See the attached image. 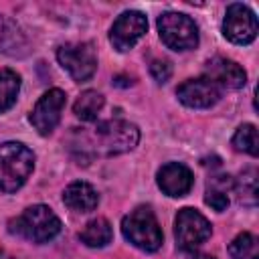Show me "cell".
<instances>
[{"mask_svg":"<svg viewBox=\"0 0 259 259\" xmlns=\"http://www.w3.org/2000/svg\"><path fill=\"white\" fill-rule=\"evenodd\" d=\"M57 59L75 81H87L97 69V55L91 42H67L59 47Z\"/></svg>","mask_w":259,"mask_h":259,"instance_id":"52a82bcc","label":"cell"},{"mask_svg":"<svg viewBox=\"0 0 259 259\" xmlns=\"http://www.w3.org/2000/svg\"><path fill=\"white\" fill-rule=\"evenodd\" d=\"M20 91V77L12 69H0V113L10 109Z\"/></svg>","mask_w":259,"mask_h":259,"instance_id":"e0dca14e","label":"cell"},{"mask_svg":"<svg viewBox=\"0 0 259 259\" xmlns=\"http://www.w3.org/2000/svg\"><path fill=\"white\" fill-rule=\"evenodd\" d=\"M121 233L134 247L146 253L158 251L164 239L158 219L150 206H138L130 214H125L121 221Z\"/></svg>","mask_w":259,"mask_h":259,"instance_id":"7a4b0ae2","label":"cell"},{"mask_svg":"<svg viewBox=\"0 0 259 259\" xmlns=\"http://www.w3.org/2000/svg\"><path fill=\"white\" fill-rule=\"evenodd\" d=\"M212 229L210 223L196 210V208H180L174 221V237H176V247L180 251H196L208 237Z\"/></svg>","mask_w":259,"mask_h":259,"instance_id":"8992f818","label":"cell"},{"mask_svg":"<svg viewBox=\"0 0 259 259\" xmlns=\"http://www.w3.org/2000/svg\"><path fill=\"white\" fill-rule=\"evenodd\" d=\"M233 146L237 152H245L249 156L259 154V138H257V127L253 123H243L235 136H233Z\"/></svg>","mask_w":259,"mask_h":259,"instance_id":"d6986e66","label":"cell"},{"mask_svg":"<svg viewBox=\"0 0 259 259\" xmlns=\"http://www.w3.org/2000/svg\"><path fill=\"white\" fill-rule=\"evenodd\" d=\"M111 237H113V231H111V225L107 219H93L85 225V229L79 233V239L81 243H85L87 247L91 249H101L105 247L107 243H111Z\"/></svg>","mask_w":259,"mask_h":259,"instance_id":"9a60e30c","label":"cell"},{"mask_svg":"<svg viewBox=\"0 0 259 259\" xmlns=\"http://www.w3.org/2000/svg\"><path fill=\"white\" fill-rule=\"evenodd\" d=\"M206 79H210L219 89L227 87V89H241L247 83V73L243 71V67H239L235 61L223 59V57H214L206 63V71H204Z\"/></svg>","mask_w":259,"mask_h":259,"instance_id":"4fadbf2b","label":"cell"},{"mask_svg":"<svg viewBox=\"0 0 259 259\" xmlns=\"http://www.w3.org/2000/svg\"><path fill=\"white\" fill-rule=\"evenodd\" d=\"M67 103V95L61 89H49L34 105L32 113H30V123L32 127L40 134V136H49L59 119H61V111Z\"/></svg>","mask_w":259,"mask_h":259,"instance_id":"30bf717a","label":"cell"},{"mask_svg":"<svg viewBox=\"0 0 259 259\" xmlns=\"http://www.w3.org/2000/svg\"><path fill=\"white\" fill-rule=\"evenodd\" d=\"M63 202L75 210V212H89L97 206L99 202V194L97 190L89 184V182H83V180H77V182H71L65 192H63Z\"/></svg>","mask_w":259,"mask_h":259,"instance_id":"5bb4252c","label":"cell"},{"mask_svg":"<svg viewBox=\"0 0 259 259\" xmlns=\"http://www.w3.org/2000/svg\"><path fill=\"white\" fill-rule=\"evenodd\" d=\"M192 184H194V178L190 168H186L180 162H168L158 170V186L168 196L180 198L190 192Z\"/></svg>","mask_w":259,"mask_h":259,"instance_id":"7c38bea8","label":"cell"},{"mask_svg":"<svg viewBox=\"0 0 259 259\" xmlns=\"http://www.w3.org/2000/svg\"><path fill=\"white\" fill-rule=\"evenodd\" d=\"M101 107H103V95L89 89V91H85V93L79 95V99H77L75 105H73V111H75V115H77L79 119H83V121H93V119H97Z\"/></svg>","mask_w":259,"mask_h":259,"instance_id":"2e32d148","label":"cell"},{"mask_svg":"<svg viewBox=\"0 0 259 259\" xmlns=\"http://www.w3.org/2000/svg\"><path fill=\"white\" fill-rule=\"evenodd\" d=\"M223 34L235 45H249L257 36V18L255 12L245 4H231L225 12Z\"/></svg>","mask_w":259,"mask_h":259,"instance_id":"ba28073f","label":"cell"},{"mask_svg":"<svg viewBox=\"0 0 259 259\" xmlns=\"http://www.w3.org/2000/svg\"><path fill=\"white\" fill-rule=\"evenodd\" d=\"M93 138H95L93 152L101 154V156H111V154H121V152L134 150L140 140V132L130 121L111 119V121L99 123L93 130Z\"/></svg>","mask_w":259,"mask_h":259,"instance_id":"277c9868","label":"cell"},{"mask_svg":"<svg viewBox=\"0 0 259 259\" xmlns=\"http://www.w3.org/2000/svg\"><path fill=\"white\" fill-rule=\"evenodd\" d=\"M229 253L233 259H259L257 239L251 233H241L229 245Z\"/></svg>","mask_w":259,"mask_h":259,"instance_id":"ffe728a7","label":"cell"},{"mask_svg":"<svg viewBox=\"0 0 259 259\" xmlns=\"http://www.w3.org/2000/svg\"><path fill=\"white\" fill-rule=\"evenodd\" d=\"M34 168V154L20 142L0 144V192H16Z\"/></svg>","mask_w":259,"mask_h":259,"instance_id":"6da1fadb","label":"cell"},{"mask_svg":"<svg viewBox=\"0 0 259 259\" xmlns=\"http://www.w3.org/2000/svg\"><path fill=\"white\" fill-rule=\"evenodd\" d=\"M20 47H24V36L18 30V26L8 18L0 16V51L16 55Z\"/></svg>","mask_w":259,"mask_h":259,"instance_id":"ac0fdd59","label":"cell"},{"mask_svg":"<svg viewBox=\"0 0 259 259\" xmlns=\"http://www.w3.org/2000/svg\"><path fill=\"white\" fill-rule=\"evenodd\" d=\"M10 231L32 243H49L61 233V221L49 206L34 204L10 223Z\"/></svg>","mask_w":259,"mask_h":259,"instance_id":"3957f363","label":"cell"},{"mask_svg":"<svg viewBox=\"0 0 259 259\" xmlns=\"http://www.w3.org/2000/svg\"><path fill=\"white\" fill-rule=\"evenodd\" d=\"M146 30H148V18L138 10H127L119 14L117 20L113 22L109 40L113 49H117L119 53H125L146 34Z\"/></svg>","mask_w":259,"mask_h":259,"instance_id":"9c48e42d","label":"cell"},{"mask_svg":"<svg viewBox=\"0 0 259 259\" xmlns=\"http://www.w3.org/2000/svg\"><path fill=\"white\" fill-rule=\"evenodd\" d=\"M188 259H214L212 255H206V253H192Z\"/></svg>","mask_w":259,"mask_h":259,"instance_id":"603a6c76","label":"cell"},{"mask_svg":"<svg viewBox=\"0 0 259 259\" xmlns=\"http://www.w3.org/2000/svg\"><path fill=\"white\" fill-rule=\"evenodd\" d=\"M150 73L158 83H166L170 79V75H172V65L168 61H152Z\"/></svg>","mask_w":259,"mask_h":259,"instance_id":"7402d4cb","label":"cell"},{"mask_svg":"<svg viewBox=\"0 0 259 259\" xmlns=\"http://www.w3.org/2000/svg\"><path fill=\"white\" fill-rule=\"evenodd\" d=\"M204 202H206L210 208H214V210L223 212V210L229 206V194H227V190H225V188H219L217 184H208V188H206V196H204Z\"/></svg>","mask_w":259,"mask_h":259,"instance_id":"44dd1931","label":"cell"},{"mask_svg":"<svg viewBox=\"0 0 259 259\" xmlns=\"http://www.w3.org/2000/svg\"><path fill=\"white\" fill-rule=\"evenodd\" d=\"M162 42L172 51H190L198 45V28L194 20L180 12H164L158 18Z\"/></svg>","mask_w":259,"mask_h":259,"instance_id":"5b68a950","label":"cell"},{"mask_svg":"<svg viewBox=\"0 0 259 259\" xmlns=\"http://www.w3.org/2000/svg\"><path fill=\"white\" fill-rule=\"evenodd\" d=\"M178 99L192 109H206L210 105H214L221 97V89L206 77H198V79H188L184 81L178 89H176Z\"/></svg>","mask_w":259,"mask_h":259,"instance_id":"8fae6325","label":"cell"}]
</instances>
